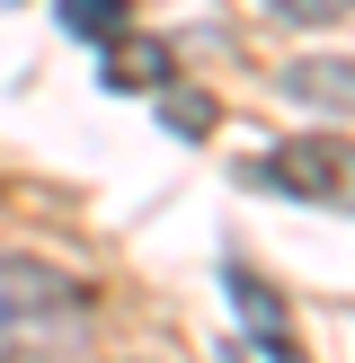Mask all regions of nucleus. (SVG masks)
I'll return each mask as SVG.
<instances>
[{"label": "nucleus", "mask_w": 355, "mask_h": 363, "mask_svg": "<svg viewBox=\"0 0 355 363\" xmlns=\"http://www.w3.org/2000/svg\"><path fill=\"white\" fill-rule=\"evenodd\" d=\"M89 328V284L45 257H0V346H71Z\"/></svg>", "instance_id": "nucleus-1"}, {"label": "nucleus", "mask_w": 355, "mask_h": 363, "mask_svg": "<svg viewBox=\"0 0 355 363\" xmlns=\"http://www.w3.org/2000/svg\"><path fill=\"white\" fill-rule=\"evenodd\" d=\"M293 98H329V106H355V62H293L284 71Z\"/></svg>", "instance_id": "nucleus-5"}, {"label": "nucleus", "mask_w": 355, "mask_h": 363, "mask_svg": "<svg viewBox=\"0 0 355 363\" xmlns=\"http://www.w3.org/2000/svg\"><path fill=\"white\" fill-rule=\"evenodd\" d=\"M124 18H133V0H62V27H71V35H89V45L124 35Z\"/></svg>", "instance_id": "nucleus-6"}, {"label": "nucleus", "mask_w": 355, "mask_h": 363, "mask_svg": "<svg viewBox=\"0 0 355 363\" xmlns=\"http://www.w3.org/2000/svg\"><path fill=\"white\" fill-rule=\"evenodd\" d=\"M160 116H169L178 142H204V133H213V98H204V89H178V80H169V89H160Z\"/></svg>", "instance_id": "nucleus-7"}, {"label": "nucleus", "mask_w": 355, "mask_h": 363, "mask_svg": "<svg viewBox=\"0 0 355 363\" xmlns=\"http://www.w3.org/2000/svg\"><path fill=\"white\" fill-rule=\"evenodd\" d=\"M266 195H293V204H337V213H355V142L346 133H293L284 151H266L258 169Z\"/></svg>", "instance_id": "nucleus-2"}, {"label": "nucleus", "mask_w": 355, "mask_h": 363, "mask_svg": "<svg viewBox=\"0 0 355 363\" xmlns=\"http://www.w3.org/2000/svg\"><path fill=\"white\" fill-rule=\"evenodd\" d=\"M222 284H231V301H240V311H248V319H275V293H266V284H258V275H248V266H231V275H222Z\"/></svg>", "instance_id": "nucleus-9"}, {"label": "nucleus", "mask_w": 355, "mask_h": 363, "mask_svg": "<svg viewBox=\"0 0 355 363\" xmlns=\"http://www.w3.org/2000/svg\"><path fill=\"white\" fill-rule=\"evenodd\" d=\"M222 363H302V346L284 337V319H258V328L222 337Z\"/></svg>", "instance_id": "nucleus-4"}, {"label": "nucleus", "mask_w": 355, "mask_h": 363, "mask_svg": "<svg viewBox=\"0 0 355 363\" xmlns=\"http://www.w3.org/2000/svg\"><path fill=\"white\" fill-rule=\"evenodd\" d=\"M98 80H106V89H169V80H178V53L151 45V35H124V45H106Z\"/></svg>", "instance_id": "nucleus-3"}, {"label": "nucleus", "mask_w": 355, "mask_h": 363, "mask_svg": "<svg viewBox=\"0 0 355 363\" xmlns=\"http://www.w3.org/2000/svg\"><path fill=\"white\" fill-rule=\"evenodd\" d=\"M266 9L284 27H337V18H355V0H266Z\"/></svg>", "instance_id": "nucleus-8"}]
</instances>
